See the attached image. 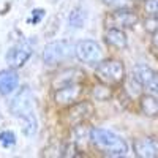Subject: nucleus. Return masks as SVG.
Wrapping results in <instances>:
<instances>
[{"label":"nucleus","mask_w":158,"mask_h":158,"mask_svg":"<svg viewBox=\"0 0 158 158\" xmlns=\"http://www.w3.org/2000/svg\"><path fill=\"white\" fill-rule=\"evenodd\" d=\"M90 144L94 146L101 155L104 156H112V158H120L125 156L130 150L128 144L123 138L112 133L106 128L94 127L90 130Z\"/></svg>","instance_id":"1"},{"label":"nucleus","mask_w":158,"mask_h":158,"mask_svg":"<svg viewBox=\"0 0 158 158\" xmlns=\"http://www.w3.org/2000/svg\"><path fill=\"white\" fill-rule=\"evenodd\" d=\"M95 77L101 84H106L109 87H118L123 84L127 77L125 65L118 59H103L100 63H97Z\"/></svg>","instance_id":"2"},{"label":"nucleus","mask_w":158,"mask_h":158,"mask_svg":"<svg viewBox=\"0 0 158 158\" xmlns=\"http://www.w3.org/2000/svg\"><path fill=\"white\" fill-rule=\"evenodd\" d=\"M95 114V106L90 100H79L77 103L71 104V106L65 108V115L63 120L65 125L68 128L79 125V123H85L89 122Z\"/></svg>","instance_id":"3"},{"label":"nucleus","mask_w":158,"mask_h":158,"mask_svg":"<svg viewBox=\"0 0 158 158\" xmlns=\"http://www.w3.org/2000/svg\"><path fill=\"white\" fill-rule=\"evenodd\" d=\"M73 52L79 62L87 65H97L104 59L103 48L95 40H79L73 46Z\"/></svg>","instance_id":"4"},{"label":"nucleus","mask_w":158,"mask_h":158,"mask_svg":"<svg viewBox=\"0 0 158 158\" xmlns=\"http://www.w3.org/2000/svg\"><path fill=\"white\" fill-rule=\"evenodd\" d=\"M73 52V46L68 40H56L44 46L43 49V62L46 67H57L65 59H68Z\"/></svg>","instance_id":"5"},{"label":"nucleus","mask_w":158,"mask_h":158,"mask_svg":"<svg viewBox=\"0 0 158 158\" xmlns=\"http://www.w3.org/2000/svg\"><path fill=\"white\" fill-rule=\"evenodd\" d=\"M84 82H74V84H67L57 89H52V100L59 108L65 109L71 106V104L77 103L79 100H82L84 95Z\"/></svg>","instance_id":"6"},{"label":"nucleus","mask_w":158,"mask_h":158,"mask_svg":"<svg viewBox=\"0 0 158 158\" xmlns=\"http://www.w3.org/2000/svg\"><path fill=\"white\" fill-rule=\"evenodd\" d=\"M139 16L135 10H131L128 6L125 8H115L111 13H108L104 18V27H115V29H133L135 25H138Z\"/></svg>","instance_id":"7"},{"label":"nucleus","mask_w":158,"mask_h":158,"mask_svg":"<svg viewBox=\"0 0 158 158\" xmlns=\"http://www.w3.org/2000/svg\"><path fill=\"white\" fill-rule=\"evenodd\" d=\"M133 76L142 90H147L149 94L158 95V71L150 68L146 63H138L133 67Z\"/></svg>","instance_id":"8"},{"label":"nucleus","mask_w":158,"mask_h":158,"mask_svg":"<svg viewBox=\"0 0 158 158\" xmlns=\"http://www.w3.org/2000/svg\"><path fill=\"white\" fill-rule=\"evenodd\" d=\"M33 98H32V92L29 87H22L18 94L15 95V98L10 103V109L18 118L22 115H27L33 112Z\"/></svg>","instance_id":"9"},{"label":"nucleus","mask_w":158,"mask_h":158,"mask_svg":"<svg viewBox=\"0 0 158 158\" xmlns=\"http://www.w3.org/2000/svg\"><path fill=\"white\" fill-rule=\"evenodd\" d=\"M133 152L139 158H158V136H142L135 139Z\"/></svg>","instance_id":"10"},{"label":"nucleus","mask_w":158,"mask_h":158,"mask_svg":"<svg viewBox=\"0 0 158 158\" xmlns=\"http://www.w3.org/2000/svg\"><path fill=\"white\" fill-rule=\"evenodd\" d=\"M32 57V48L27 46L25 43H19V44H15L13 48H10V51L6 52V63L10 68H22L27 60Z\"/></svg>","instance_id":"11"},{"label":"nucleus","mask_w":158,"mask_h":158,"mask_svg":"<svg viewBox=\"0 0 158 158\" xmlns=\"http://www.w3.org/2000/svg\"><path fill=\"white\" fill-rule=\"evenodd\" d=\"M84 79H85V73L81 68L70 67L56 74V77L52 79V89H57L67 84H74V82H84Z\"/></svg>","instance_id":"12"},{"label":"nucleus","mask_w":158,"mask_h":158,"mask_svg":"<svg viewBox=\"0 0 158 158\" xmlns=\"http://www.w3.org/2000/svg\"><path fill=\"white\" fill-rule=\"evenodd\" d=\"M104 43L109 48L117 49V51H123L128 48V36L125 30L122 29H115V27H108L104 30Z\"/></svg>","instance_id":"13"},{"label":"nucleus","mask_w":158,"mask_h":158,"mask_svg":"<svg viewBox=\"0 0 158 158\" xmlns=\"http://www.w3.org/2000/svg\"><path fill=\"white\" fill-rule=\"evenodd\" d=\"M19 87V76L15 68L0 71V95L15 94Z\"/></svg>","instance_id":"14"},{"label":"nucleus","mask_w":158,"mask_h":158,"mask_svg":"<svg viewBox=\"0 0 158 158\" xmlns=\"http://www.w3.org/2000/svg\"><path fill=\"white\" fill-rule=\"evenodd\" d=\"M139 109L146 117H158V97L153 94H141L138 97Z\"/></svg>","instance_id":"15"},{"label":"nucleus","mask_w":158,"mask_h":158,"mask_svg":"<svg viewBox=\"0 0 158 158\" xmlns=\"http://www.w3.org/2000/svg\"><path fill=\"white\" fill-rule=\"evenodd\" d=\"M112 97H114V87H109L101 82L92 87V98L95 101H109Z\"/></svg>","instance_id":"16"},{"label":"nucleus","mask_w":158,"mask_h":158,"mask_svg":"<svg viewBox=\"0 0 158 158\" xmlns=\"http://www.w3.org/2000/svg\"><path fill=\"white\" fill-rule=\"evenodd\" d=\"M68 22L73 29H81L84 27L85 24V11L82 8H74L71 13H70V18H68Z\"/></svg>","instance_id":"17"},{"label":"nucleus","mask_w":158,"mask_h":158,"mask_svg":"<svg viewBox=\"0 0 158 158\" xmlns=\"http://www.w3.org/2000/svg\"><path fill=\"white\" fill-rule=\"evenodd\" d=\"M19 120L22 122V131H24V135L25 136H32L35 131H36V118H35V115H33V112L32 114H27V115H22V117H19Z\"/></svg>","instance_id":"18"},{"label":"nucleus","mask_w":158,"mask_h":158,"mask_svg":"<svg viewBox=\"0 0 158 158\" xmlns=\"http://www.w3.org/2000/svg\"><path fill=\"white\" fill-rule=\"evenodd\" d=\"M0 144H2L3 147H11L16 144V135L13 133V131H2L0 133Z\"/></svg>","instance_id":"19"},{"label":"nucleus","mask_w":158,"mask_h":158,"mask_svg":"<svg viewBox=\"0 0 158 158\" xmlns=\"http://www.w3.org/2000/svg\"><path fill=\"white\" fill-rule=\"evenodd\" d=\"M144 11L147 16H158V0H144Z\"/></svg>","instance_id":"20"},{"label":"nucleus","mask_w":158,"mask_h":158,"mask_svg":"<svg viewBox=\"0 0 158 158\" xmlns=\"http://www.w3.org/2000/svg\"><path fill=\"white\" fill-rule=\"evenodd\" d=\"M144 29L150 33L158 30V16H147L146 21H144Z\"/></svg>","instance_id":"21"},{"label":"nucleus","mask_w":158,"mask_h":158,"mask_svg":"<svg viewBox=\"0 0 158 158\" xmlns=\"http://www.w3.org/2000/svg\"><path fill=\"white\" fill-rule=\"evenodd\" d=\"M101 2L106 6L115 10V8H125V6H128L131 0H101Z\"/></svg>","instance_id":"22"},{"label":"nucleus","mask_w":158,"mask_h":158,"mask_svg":"<svg viewBox=\"0 0 158 158\" xmlns=\"http://www.w3.org/2000/svg\"><path fill=\"white\" fill-rule=\"evenodd\" d=\"M43 16H44V10L43 8H40V10H33L32 11V15H30V18L27 19L30 24H38L40 21L43 19Z\"/></svg>","instance_id":"23"},{"label":"nucleus","mask_w":158,"mask_h":158,"mask_svg":"<svg viewBox=\"0 0 158 158\" xmlns=\"http://www.w3.org/2000/svg\"><path fill=\"white\" fill-rule=\"evenodd\" d=\"M150 48H152V52L158 57V30L152 32V38H150Z\"/></svg>","instance_id":"24"},{"label":"nucleus","mask_w":158,"mask_h":158,"mask_svg":"<svg viewBox=\"0 0 158 158\" xmlns=\"http://www.w3.org/2000/svg\"><path fill=\"white\" fill-rule=\"evenodd\" d=\"M131 2H144V0H131Z\"/></svg>","instance_id":"25"},{"label":"nucleus","mask_w":158,"mask_h":158,"mask_svg":"<svg viewBox=\"0 0 158 158\" xmlns=\"http://www.w3.org/2000/svg\"><path fill=\"white\" fill-rule=\"evenodd\" d=\"M49 2H59V0H49Z\"/></svg>","instance_id":"26"}]
</instances>
